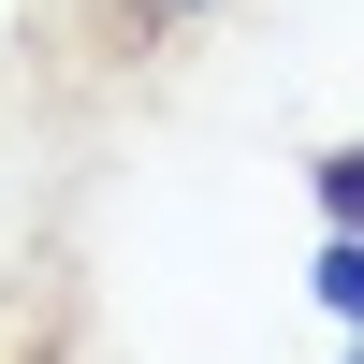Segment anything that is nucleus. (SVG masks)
Segmentation results:
<instances>
[{"label":"nucleus","mask_w":364,"mask_h":364,"mask_svg":"<svg viewBox=\"0 0 364 364\" xmlns=\"http://www.w3.org/2000/svg\"><path fill=\"white\" fill-rule=\"evenodd\" d=\"M306 190H321V219H336V233H364V146H321Z\"/></svg>","instance_id":"1"},{"label":"nucleus","mask_w":364,"mask_h":364,"mask_svg":"<svg viewBox=\"0 0 364 364\" xmlns=\"http://www.w3.org/2000/svg\"><path fill=\"white\" fill-rule=\"evenodd\" d=\"M321 306L364 336V233H336V248H321Z\"/></svg>","instance_id":"2"},{"label":"nucleus","mask_w":364,"mask_h":364,"mask_svg":"<svg viewBox=\"0 0 364 364\" xmlns=\"http://www.w3.org/2000/svg\"><path fill=\"white\" fill-rule=\"evenodd\" d=\"M190 15H219V0H146V29H190Z\"/></svg>","instance_id":"3"},{"label":"nucleus","mask_w":364,"mask_h":364,"mask_svg":"<svg viewBox=\"0 0 364 364\" xmlns=\"http://www.w3.org/2000/svg\"><path fill=\"white\" fill-rule=\"evenodd\" d=\"M350 364H364V336H350Z\"/></svg>","instance_id":"4"}]
</instances>
